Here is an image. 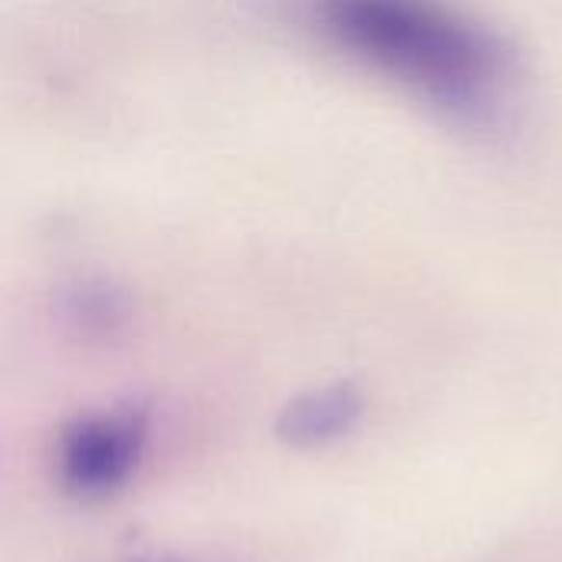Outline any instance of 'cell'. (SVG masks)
Segmentation results:
<instances>
[{"label": "cell", "mask_w": 562, "mask_h": 562, "mask_svg": "<svg viewBox=\"0 0 562 562\" xmlns=\"http://www.w3.org/2000/svg\"><path fill=\"white\" fill-rule=\"evenodd\" d=\"M362 412L359 395L349 385H333L323 392H310L286 405L280 435L293 445H323L346 435Z\"/></svg>", "instance_id": "obj_3"}, {"label": "cell", "mask_w": 562, "mask_h": 562, "mask_svg": "<svg viewBox=\"0 0 562 562\" xmlns=\"http://www.w3.org/2000/svg\"><path fill=\"white\" fill-rule=\"evenodd\" d=\"M142 448V428L125 415H99L76 422L59 448L63 481L79 494H105L119 487Z\"/></svg>", "instance_id": "obj_2"}, {"label": "cell", "mask_w": 562, "mask_h": 562, "mask_svg": "<svg viewBox=\"0 0 562 562\" xmlns=\"http://www.w3.org/2000/svg\"><path fill=\"white\" fill-rule=\"evenodd\" d=\"M310 26L342 56L468 125H491L517 89L514 49L454 0H310Z\"/></svg>", "instance_id": "obj_1"}]
</instances>
